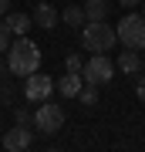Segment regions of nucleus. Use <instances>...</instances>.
Here are the masks:
<instances>
[{
  "label": "nucleus",
  "mask_w": 145,
  "mask_h": 152,
  "mask_svg": "<svg viewBox=\"0 0 145 152\" xmlns=\"http://www.w3.org/2000/svg\"><path fill=\"white\" fill-rule=\"evenodd\" d=\"M37 68H41V48L37 44L27 41V34H20L17 41H10V48H7V71L27 78L31 71H37Z\"/></svg>",
  "instance_id": "nucleus-1"
},
{
  "label": "nucleus",
  "mask_w": 145,
  "mask_h": 152,
  "mask_svg": "<svg viewBox=\"0 0 145 152\" xmlns=\"http://www.w3.org/2000/svg\"><path fill=\"white\" fill-rule=\"evenodd\" d=\"M115 27L105 20H85V31H81V44H85L91 54H105V51L115 48Z\"/></svg>",
  "instance_id": "nucleus-2"
},
{
  "label": "nucleus",
  "mask_w": 145,
  "mask_h": 152,
  "mask_svg": "<svg viewBox=\"0 0 145 152\" xmlns=\"http://www.w3.org/2000/svg\"><path fill=\"white\" fill-rule=\"evenodd\" d=\"M81 78H85V85H108L115 78V61L108 58V54H91L81 64Z\"/></svg>",
  "instance_id": "nucleus-3"
},
{
  "label": "nucleus",
  "mask_w": 145,
  "mask_h": 152,
  "mask_svg": "<svg viewBox=\"0 0 145 152\" xmlns=\"http://www.w3.org/2000/svg\"><path fill=\"white\" fill-rule=\"evenodd\" d=\"M115 37H118L125 48H132V51L145 48V17H142V14H125L122 20H118Z\"/></svg>",
  "instance_id": "nucleus-4"
},
{
  "label": "nucleus",
  "mask_w": 145,
  "mask_h": 152,
  "mask_svg": "<svg viewBox=\"0 0 145 152\" xmlns=\"http://www.w3.org/2000/svg\"><path fill=\"white\" fill-rule=\"evenodd\" d=\"M34 129L44 132V135L61 132L64 129V108H61L58 102H47V98H44V105H37V112H34Z\"/></svg>",
  "instance_id": "nucleus-5"
},
{
  "label": "nucleus",
  "mask_w": 145,
  "mask_h": 152,
  "mask_svg": "<svg viewBox=\"0 0 145 152\" xmlns=\"http://www.w3.org/2000/svg\"><path fill=\"white\" fill-rule=\"evenodd\" d=\"M54 91V81L47 75H37V71H31V75L24 78V95H27V102H44V98H51Z\"/></svg>",
  "instance_id": "nucleus-6"
},
{
  "label": "nucleus",
  "mask_w": 145,
  "mask_h": 152,
  "mask_svg": "<svg viewBox=\"0 0 145 152\" xmlns=\"http://www.w3.org/2000/svg\"><path fill=\"white\" fill-rule=\"evenodd\" d=\"M31 142H34V135H31V129H27V125H14V129L4 132V149H10V152L31 149Z\"/></svg>",
  "instance_id": "nucleus-7"
},
{
  "label": "nucleus",
  "mask_w": 145,
  "mask_h": 152,
  "mask_svg": "<svg viewBox=\"0 0 145 152\" xmlns=\"http://www.w3.org/2000/svg\"><path fill=\"white\" fill-rule=\"evenodd\" d=\"M31 20L37 24V27H44V31H54V27H58V20H61V14H58V7H51V4H37Z\"/></svg>",
  "instance_id": "nucleus-8"
},
{
  "label": "nucleus",
  "mask_w": 145,
  "mask_h": 152,
  "mask_svg": "<svg viewBox=\"0 0 145 152\" xmlns=\"http://www.w3.org/2000/svg\"><path fill=\"white\" fill-rule=\"evenodd\" d=\"M4 24H7V31H10V34H17V37H20V34L31 31V24H34V20H31L27 14H17V10L10 14V10H7V14H4Z\"/></svg>",
  "instance_id": "nucleus-9"
},
{
  "label": "nucleus",
  "mask_w": 145,
  "mask_h": 152,
  "mask_svg": "<svg viewBox=\"0 0 145 152\" xmlns=\"http://www.w3.org/2000/svg\"><path fill=\"white\" fill-rule=\"evenodd\" d=\"M81 88H85V78H81V75H74V71H68V75L58 81V91L64 95V98H74Z\"/></svg>",
  "instance_id": "nucleus-10"
},
{
  "label": "nucleus",
  "mask_w": 145,
  "mask_h": 152,
  "mask_svg": "<svg viewBox=\"0 0 145 152\" xmlns=\"http://www.w3.org/2000/svg\"><path fill=\"white\" fill-rule=\"evenodd\" d=\"M118 68L125 71V75H135V71H142V58H138V51L125 48L122 54H118Z\"/></svg>",
  "instance_id": "nucleus-11"
},
{
  "label": "nucleus",
  "mask_w": 145,
  "mask_h": 152,
  "mask_svg": "<svg viewBox=\"0 0 145 152\" xmlns=\"http://www.w3.org/2000/svg\"><path fill=\"white\" fill-rule=\"evenodd\" d=\"M108 17V0H85V20H105Z\"/></svg>",
  "instance_id": "nucleus-12"
},
{
  "label": "nucleus",
  "mask_w": 145,
  "mask_h": 152,
  "mask_svg": "<svg viewBox=\"0 0 145 152\" xmlns=\"http://www.w3.org/2000/svg\"><path fill=\"white\" fill-rule=\"evenodd\" d=\"M64 24L68 27H85V7H64Z\"/></svg>",
  "instance_id": "nucleus-13"
},
{
  "label": "nucleus",
  "mask_w": 145,
  "mask_h": 152,
  "mask_svg": "<svg viewBox=\"0 0 145 152\" xmlns=\"http://www.w3.org/2000/svg\"><path fill=\"white\" fill-rule=\"evenodd\" d=\"M74 98H78L81 105H85V108H95V105H98V91H95V85H88V88H81V91H78Z\"/></svg>",
  "instance_id": "nucleus-14"
},
{
  "label": "nucleus",
  "mask_w": 145,
  "mask_h": 152,
  "mask_svg": "<svg viewBox=\"0 0 145 152\" xmlns=\"http://www.w3.org/2000/svg\"><path fill=\"white\" fill-rule=\"evenodd\" d=\"M7 48H10V31H7L4 17H0V51H7Z\"/></svg>",
  "instance_id": "nucleus-15"
},
{
  "label": "nucleus",
  "mask_w": 145,
  "mask_h": 152,
  "mask_svg": "<svg viewBox=\"0 0 145 152\" xmlns=\"http://www.w3.org/2000/svg\"><path fill=\"white\" fill-rule=\"evenodd\" d=\"M81 64H85V61H81L78 54H71V58L64 61V68H68V71H74V75H81Z\"/></svg>",
  "instance_id": "nucleus-16"
},
{
  "label": "nucleus",
  "mask_w": 145,
  "mask_h": 152,
  "mask_svg": "<svg viewBox=\"0 0 145 152\" xmlns=\"http://www.w3.org/2000/svg\"><path fill=\"white\" fill-rule=\"evenodd\" d=\"M31 122H34V115H31V112H24V108L17 112V125H31Z\"/></svg>",
  "instance_id": "nucleus-17"
},
{
  "label": "nucleus",
  "mask_w": 145,
  "mask_h": 152,
  "mask_svg": "<svg viewBox=\"0 0 145 152\" xmlns=\"http://www.w3.org/2000/svg\"><path fill=\"white\" fill-rule=\"evenodd\" d=\"M135 95H138V102L145 105V78H142V81H138V85H135Z\"/></svg>",
  "instance_id": "nucleus-18"
},
{
  "label": "nucleus",
  "mask_w": 145,
  "mask_h": 152,
  "mask_svg": "<svg viewBox=\"0 0 145 152\" xmlns=\"http://www.w3.org/2000/svg\"><path fill=\"white\" fill-rule=\"evenodd\" d=\"M4 75H10V71H7V58H0V81H4Z\"/></svg>",
  "instance_id": "nucleus-19"
},
{
  "label": "nucleus",
  "mask_w": 145,
  "mask_h": 152,
  "mask_svg": "<svg viewBox=\"0 0 145 152\" xmlns=\"http://www.w3.org/2000/svg\"><path fill=\"white\" fill-rule=\"evenodd\" d=\"M118 4H122V7H128V10H132V7H138L142 0H118Z\"/></svg>",
  "instance_id": "nucleus-20"
},
{
  "label": "nucleus",
  "mask_w": 145,
  "mask_h": 152,
  "mask_svg": "<svg viewBox=\"0 0 145 152\" xmlns=\"http://www.w3.org/2000/svg\"><path fill=\"white\" fill-rule=\"evenodd\" d=\"M7 10H10V0H0V17H4Z\"/></svg>",
  "instance_id": "nucleus-21"
},
{
  "label": "nucleus",
  "mask_w": 145,
  "mask_h": 152,
  "mask_svg": "<svg viewBox=\"0 0 145 152\" xmlns=\"http://www.w3.org/2000/svg\"><path fill=\"white\" fill-rule=\"evenodd\" d=\"M142 68H145V61H142Z\"/></svg>",
  "instance_id": "nucleus-22"
},
{
  "label": "nucleus",
  "mask_w": 145,
  "mask_h": 152,
  "mask_svg": "<svg viewBox=\"0 0 145 152\" xmlns=\"http://www.w3.org/2000/svg\"><path fill=\"white\" fill-rule=\"evenodd\" d=\"M0 88H4V85H0Z\"/></svg>",
  "instance_id": "nucleus-23"
}]
</instances>
